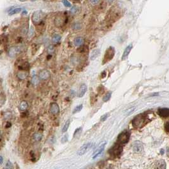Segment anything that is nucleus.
I'll list each match as a JSON object with an SVG mask.
<instances>
[{"label":"nucleus","mask_w":169,"mask_h":169,"mask_svg":"<svg viewBox=\"0 0 169 169\" xmlns=\"http://www.w3.org/2000/svg\"><path fill=\"white\" fill-rule=\"evenodd\" d=\"M48 50V52H50V53H51V52H53L54 49H53V48L52 47V46H50V47H49Z\"/></svg>","instance_id":"nucleus-36"},{"label":"nucleus","mask_w":169,"mask_h":169,"mask_svg":"<svg viewBox=\"0 0 169 169\" xmlns=\"http://www.w3.org/2000/svg\"><path fill=\"white\" fill-rule=\"evenodd\" d=\"M42 135L39 133H36L33 135V139L36 141H40L42 139Z\"/></svg>","instance_id":"nucleus-22"},{"label":"nucleus","mask_w":169,"mask_h":169,"mask_svg":"<svg viewBox=\"0 0 169 169\" xmlns=\"http://www.w3.org/2000/svg\"><path fill=\"white\" fill-rule=\"evenodd\" d=\"M18 77L19 78L20 80H24L27 77V76H28V73L27 72H22V71H20L17 74Z\"/></svg>","instance_id":"nucleus-19"},{"label":"nucleus","mask_w":169,"mask_h":169,"mask_svg":"<svg viewBox=\"0 0 169 169\" xmlns=\"http://www.w3.org/2000/svg\"><path fill=\"white\" fill-rule=\"evenodd\" d=\"M62 3H63V4L64 6H65V7H71V6H72L71 3H70L69 1H63Z\"/></svg>","instance_id":"nucleus-29"},{"label":"nucleus","mask_w":169,"mask_h":169,"mask_svg":"<svg viewBox=\"0 0 169 169\" xmlns=\"http://www.w3.org/2000/svg\"><path fill=\"white\" fill-rule=\"evenodd\" d=\"M83 108V104H79V105L77 106L75 108H74V110H73V113L74 114V113H77V112H79L80 111H81V110Z\"/></svg>","instance_id":"nucleus-26"},{"label":"nucleus","mask_w":169,"mask_h":169,"mask_svg":"<svg viewBox=\"0 0 169 169\" xmlns=\"http://www.w3.org/2000/svg\"><path fill=\"white\" fill-rule=\"evenodd\" d=\"M81 130H82V128H81V127H79V128H78V129H76L75 131L74 134H73V136L75 137V135H77V134H79V133H81Z\"/></svg>","instance_id":"nucleus-33"},{"label":"nucleus","mask_w":169,"mask_h":169,"mask_svg":"<svg viewBox=\"0 0 169 169\" xmlns=\"http://www.w3.org/2000/svg\"><path fill=\"white\" fill-rule=\"evenodd\" d=\"M154 168L155 169H166L165 162L163 160L156 161L155 164Z\"/></svg>","instance_id":"nucleus-13"},{"label":"nucleus","mask_w":169,"mask_h":169,"mask_svg":"<svg viewBox=\"0 0 169 169\" xmlns=\"http://www.w3.org/2000/svg\"><path fill=\"white\" fill-rule=\"evenodd\" d=\"M135 108H135V107H134V108H131L130 109H129L128 110H127V111H126V113H127V115H129L130 113L133 112V111L135 110Z\"/></svg>","instance_id":"nucleus-34"},{"label":"nucleus","mask_w":169,"mask_h":169,"mask_svg":"<svg viewBox=\"0 0 169 169\" xmlns=\"http://www.w3.org/2000/svg\"><path fill=\"white\" fill-rule=\"evenodd\" d=\"M22 9L21 8H13L10 11H9V15H15V14H17L20 12L22 11Z\"/></svg>","instance_id":"nucleus-21"},{"label":"nucleus","mask_w":169,"mask_h":169,"mask_svg":"<svg viewBox=\"0 0 169 169\" xmlns=\"http://www.w3.org/2000/svg\"><path fill=\"white\" fill-rule=\"evenodd\" d=\"M44 14L42 13V11L41 10H38L35 11L34 13L32 14V22L34 24H39L42 20V18H43Z\"/></svg>","instance_id":"nucleus-5"},{"label":"nucleus","mask_w":169,"mask_h":169,"mask_svg":"<svg viewBox=\"0 0 169 169\" xmlns=\"http://www.w3.org/2000/svg\"><path fill=\"white\" fill-rule=\"evenodd\" d=\"M68 140V135H65V136H64V137L62 138V139H61V141H62L63 143H65L66 141H67Z\"/></svg>","instance_id":"nucleus-35"},{"label":"nucleus","mask_w":169,"mask_h":169,"mask_svg":"<svg viewBox=\"0 0 169 169\" xmlns=\"http://www.w3.org/2000/svg\"><path fill=\"white\" fill-rule=\"evenodd\" d=\"M93 143H89L84 144V145H83L81 147V148L79 149V151L77 152L78 155H82L85 154V153H86L92 146H93Z\"/></svg>","instance_id":"nucleus-6"},{"label":"nucleus","mask_w":169,"mask_h":169,"mask_svg":"<svg viewBox=\"0 0 169 169\" xmlns=\"http://www.w3.org/2000/svg\"><path fill=\"white\" fill-rule=\"evenodd\" d=\"M50 111L53 115H57L60 112V108L57 103H52L50 104Z\"/></svg>","instance_id":"nucleus-9"},{"label":"nucleus","mask_w":169,"mask_h":169,"mask_svg":"<svg viewBox=\"0 0 169 169\" xmlns=\"http://www.w3.org/2000/svg\"><path fill=\"white\" fill-rule=\"evenodd\" d=\"M29 107L28 103L26 101H23L19 104V109L21 111H25Z\"/></svg>","instance_id":"nucleus-18"},{"label":"nucleus","mask_w":169,"mask_h":169,"mask_svg":"<svg viewBox=\"0 0 169 169\" xmlns=\"http://www.w3.org/2000/svg\"><path fill=\"white\" fill-rule=\"evenodd\" d=\"M50 73L47 70H42V71L39 72V77L40 80H42V81H44V80H47L50 77Z\"/></svg>","instance_id":"nucleus-10"},{"label":"nucleus","mask_w":169,"mask_h":169,"mask_svg":"<svg viewBox=\"0 0 169 169\" xmlns=\"http://www.w3.org/2000/svg\"><path fill=\"white\" fill-rule=\"evenodd\" d=\"M82 28L81 24L80 23H75L73 25V29H74L75 30H79Z\"/></svg>","instance_id":"nucleus-27"},{"label":"nucleus","mask_w":169,"mask_h":169,"mask_svg":"<svg viewBox=\"0 0 169 169\" xmlns=\"http://www.w3.org/2000/svg\"><path fill=\"white\" fill-rule=\"evenodd\" d=\"M21 48L19 46H13L10 48V50L8 51V55L10 57L13 58L16 57L17 55L20 53Z\"/></svg>","instance_id":"nucleus-7"},{"label":"nucleus","mask_w":169,"mask_h":169,"mask_svg":"<svg viewBox=\"0 0 169 169\" xmlns=\"http://www.w3.org/2000/svg\"><path fill=\"white\" fill-rule=\"evenodd\" d=\"M100 1H91V3H93V4H97V3H99Z\"/></svg>","instance_id":"nucleus-37"},{"label":"nucleus","mask_w":169,"mask_h":169,"mask_svg":"<svg viewBox=\"0 0 169 169\" xmlns=\"http://www.w3.org/2000/svg\"><path fill=\"white\" fill-rule=\"evenodd\" d=\"M106 145V142H104L103 143H102L101 144V145L98 147V149L96 150V151L94 153V156H93V158H96V157H98V156H99L101 153L103 152V151L104 149V146Z\"/></svg>","instance_id":"nucleus-12"},{"label":"nucleus","mask_w":169,"mask_h":169,"mask_svg":"<svg viewBox=\"0 0 169 169\" xmlns=\"http://www.w3.org/2000/svg\"><path fill=\"white\" fill-rule=\"evenodd\" d=\"M129 137H130L129 132L126 131L122 132V133H121L119 135L116 143L121 144V145L124 144L128 142L129 140Z\"/></svg>","instance_id":"nucleus-2"},{"label":"nucleus","mask_w":169,"mask_h":169,"mask_svg":"<svg viewBox=\"0 0 169 169\" xmlns=\"http://www.w3.org/2000/svg\"><path fill=\"white\" fill-rule=\"evenodd\" d=\"M132 48H133V44H131L125 49V50L124 51V53H123V55L122 57V60H124L126 59V58H127L128 55H129L130 52H131V51L132 50Z\"/></svg>","instance_id":"nucleus-15"},{"label":"nucleus","mask_w":169,"mask_h":169,"mask_svg":"<svg viewBox=\"0 0 169 169\" xmlns=\"http://www.w3.org/2000/svg\"><path fill=\"white\" fill-rule=\"evenodd\" d=\"M84 42V40L81 37H78V38H76L74 41H73V44L76 46H81Z\"/></svg>","instance_id":"nucleus-16"},{"label":"nucleus","mask_w":169,"mask_h":169,"mask_svg":"<svg viewBox=\"0 0 169 169\" xmlns=\"http://www.w3.org/2000/svg\"><path fill=\"white\" fill-rule=\"evenodd\" d=\"M160 153H161L162 155L164 154V150L163 149H161V151H160Z\"/></svg>","instance_id":"nucleus-38"},{"label":"nucleus","mask_w":169,"mask_h":169,"mask_svg":"<svg viewBox=\"0 0 169 169\" xmlns=\"http://www.w3.org/2000/svg\"><path fill=\"white\" fill-rule=\"evenodd\" d=\"M112 94V92L110 91V92H108V93L104 95L103 98V101H104V102H106V101H108L110 98H111Z\"/></svg>","instance_id":"nucleus-24"},{"label":"nucleus","mask_w":169,"mask_h":169,"mask_svg":"<svg viewBox=\"0 0 169 169\" xmlns=\"http://www.w3.org/2000/svg\"><path fill=\"white\" fill-rule=\"evenodd\" d=\"M165 130L167 133H169V121L166 123L165 125Z\"/></svg>","instance_id":"nucleus-32"},{"label":"nucleus","mask_w":169,"mask_h":169,"mask_svg":"<svg viewBox=\"0 0 169 169\" xmlns=\"http://www.w3.org/2000/svg\"><path fill=\"white\" fill-rule=\"evenodd\" d=\"M0 159H1V164H3V157H2V156H1Z\"/></svg>","instance_id":"nucleus-39"},{"label":"nucleus","mask_w":169,"mask_h":169,"mask_svg":"<svg viewBox=\"0 0 169 169\" xmlns=\"http://www.w3.org/2000/svg\"><path fill=\"white\" fill-rule=\"evenodd\" d=\"M149 120L148 116L145 113L144 114H140L136 116L133 121V125L136 128H141L144 127L147 122H149Z\"/></svg>","instance_id":"nucleus-1"},{"label":"nucleus","mask_w":169,"mask_h":169,"mask_svg":"<svg viewBox=\"0 0 169 169\" xmlns=\"http://www.w3.org/2000/svg\"><path fill=\"white\" fill-rule=\"evenodd\" d=\"M70 120H68V121H66V122L65 123V124H64L63 129H62V133H65V132H67V131L68 130V129L70 126Z\"/></svg>","instance_id":"nucleus-25"},{"label":"nucleus","mask_w":169,"mask_h":169,"mask_svg":"<svg viewBox=\"0 0 169 169\" xmlns=\"http://www.w3.org/2000/svg\"><path fill=\"white\" fill-rule=\"evenodd\" d=\"M122 152V146L121 144L116 143L110 149V154L115 157H118Z\"/></svg>","instance_id":"nucleus-4"},{"label":"nucleus","mask_w":169,"mask_h":169,"mask_svg":"<svg viewBox=\"0 0 169 169\" xmlns=\"http://www.w3.org/2000/svg\"><path fill=\"white\" fill-rule=\"evenodd\" d=\"M39 80H40V79H39V77H38L37 75H33L32 77V80H31L32 84L34 86L38 84L39 83Z\"/></svg>","instance_id":"nucleus-23"},{"label":"nucleus","mask_w":169,"mask_h":169,"mask_svg":"<svg viewBox=\"0 0 169 169\" xmlns=\"http://www.w3.org/2000/svg\"><path fill=\"white\" fill-rule=\"evenodd\" d=\"M167 153H168V155H169V149H167Z\"/></svg>","instance_id":"nucleus-40"},{"label":"nucleus","mask_w":169,"mask_h":169,"mask_svg":"<svg viewBox=\"0 0 169 169\" xmlns=\"http://www.w3.org/2000/svg\"><path fill=\"white\" fill-rule=\"evenodd\" d=\"M158 114L163 118L169 117V109L168 108H160L158 110Z\"/></svg>","instance_id":"nucleus-11"},{"label":"nucleus","mask_w":169,"mask_h":169,"mask_svg":"<svg viewBox=\"0 0 169 169\" xmlns=\"http://www.w3.org/2000/svg\"><path fill=\"white\" fill-rule=\"evenodd\" d=\"M77 10H78L77 7H72L71 8V10H70V12H71V13H73V14H75V13H77Z\"/></svg>","instance_id":"nucleus-31"},{"label":"nucleus","mask_w":169,"mask_h":169,"mask_svg":"<svg viewBox=\"0 0 169 169\" xmlns=\"http://www.w3.org/2000/svg\"><path fill=\"white\" fill-rule=\"evenodd\" d=\"M61 40V36L59 34H55L53 35V38H52V42H53V43L57 44L58 42H59Z\"/></svg>","instance_id":"nucleus-20"},{"label":"nucleus","mask_w":169,"mask_h":169,"mask_svg":"<svg viewBox=\"0 0 169 169\" xmlns=\"http://www.w3.org/2000/svg\"><path fill=\"white\" fill-rule=\"evenodd\" d=\"M133 151L136 153L141 152L143 149V145L142 143L140 142V141H136V142H134L133 145Z\"/></svg>","instance_id":"nucleus-8"},{"label":"nucleus","mask_w":169,"mask_h":169,"mask_svg":"<svg viewBox=\"0 0 169 169\" xmlns=\"http://www.w3.org/2000/svg\"><path fill=\"white\" fill-rule=\"evenodd\" d=\"M115 53V49L113 47L110 46L107 49L105 52V54L104 55L103 63H106L107 62H108V61H110L111 60H112L113 58L114 57Z\"/></svg>","instance_id":"nucleus-3"},{"label":"nucleus","mask_w":169,"mask_h":169,"mask_svg":"<svg viewBox=\"0 0 169 169\" xmlns=\"http://www.w3.org/2000/svg\"><path fill=\"white\" fill-rule=\"evenodd\" d=\"M13 165H12L11 162L10 161H8L7 164H6V165L5 167V169H13Z\"/></svg>","instance_id":"nucleus-28"},{"label":"nucleus","mask_w":169,"mask_h":169,"mask_svg":"<svg viewBox=\"0 0 169 169\" xmlns=\"http://www.w3.org/2000/svg\"><path fill=\"white\" fill-rule=\"evenodd\" d=\"M108 116H109V115L108 114V113H106V114H104V115H103V116H101V121H102V122L105 121L106 120V119L108 117Z\"/></svg>","instance_id":"nucleus-30"},{"label":"nucleus","mask_w":169,"mask_h":169,"mask_svg":"<svg viewBox=\"0 0 169 169\" xmlns=\"http://www.w3.org/2000/svg\"><path fill=\"white\" fill-rule=\"evenodd\" d=\"M86 91H87V85L85 84H82L81 86V87H80L78 91V94H77L78 97L82 98L85 94Z\"/></svg>","instance_id":"nucleus-14"},{"label":"nucleus","mask_w":169,"mask_h":169,"mask_svg":"<svg viewBox=\"0 0 169 169\" xmlns=\"http://www.w3.org/2000/svg\"><path fill=\"white\" fill-rule=\"evenodd\" d=\"M100 54V49H96V50H94L91 54V60H94L97 57H98Z\"/></svg>","instance_id":"nucleus-17"}]
</instances>
